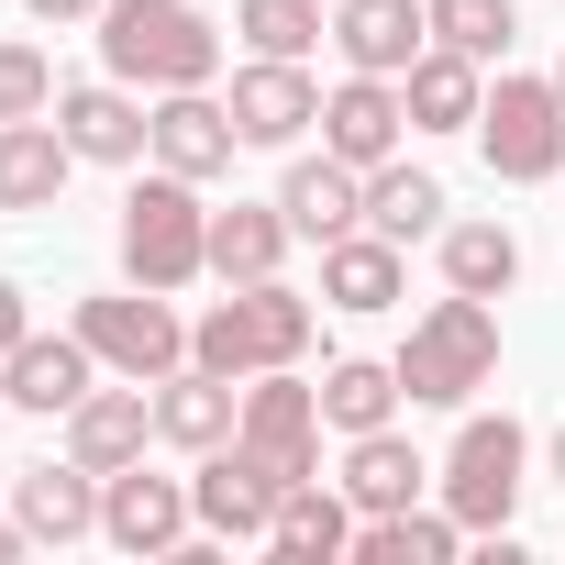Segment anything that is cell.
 <instances>
[{"mask_svg": "<svg viewBox=\"0 0 565 565\" xmlns=\"http://www.w3.org/2000/svg\"><path fill=\"white\" fill-rule=\"evenodd\" d=\"M311 333H322V311L289 289V277H255V289H233V300H211V311L189 322V366H211V377H266V366H300Z\"/></svg>", "mask_w": 565, "mask_h": 565, "instance_id": "6da1fadb", "label": "cell"}, {"mask_svg": "<svg viewBox=\"0 0 565 565\" xmlns=\"http://www.w3.org/2000/svg\"><path fill=\"white\" fill-rule=\"evenodd\" d=\"M100 67L122 89H211L222 78V34L189 0H111L100 12Z\"/></svg>", "mask_w": 565, "mask_h": 565, "instance_id": "7a4b0ae2", "label": "cell"}, {"mask_svg": "<svg viewBox=\"0 0 565 565\" xmlns=\"http://www.w3.org/2000/svg\"><path fill=\"white\" fill-rule=\"evenodd\" d=\"M388 366H399V388H411L422 411H466V399L499 377V311L466 300V289H444V300L411 322V344H399Z\"/></svg>", "mask_w": 565, "mask_h": 565, "instance_id": "3957f363", "label": "cell"}, {"mask_svg": "<svg viewBox=\"0 0 565 565\" xmlns=\"http://www.w3.org/2000/svg\"><path fill=\"white\" fill-rule=\"evenodd\" d=\"M122 277H134V289H189V277H211L200 178H178V167L134 178V200H122Z\"/></svg>", "mask_w": 565, "mask_h": 565, "instance_id": "277c9868", "label": "cell"}, {"mask_svg": "<svg viewBox=\"0 0 565 565\" xmlns=\"http://www.w3.org/2000/svg\"><path fill=\"white\" fill-rule=\"evenodd\" d=\"M521 466H532V433H521L510 411H477V422L455 433V455H444V510L499 543L510 510H521Z\"/></svg>", "mask_w": 565, "mask_h": 565, "instance_id": "5b68a950", "label": "cell"}, {"mask_svg": "<svg viewBox=\"0 0 565 565\" xmlns=\"http://www.w3.org/2000/svg\"><path fill=\"white\" fill-rule=\"evenodd\" d=\"M477 145H488V178H510V189L565 178V89L499 67V89L477 100Z\"/></svg>", "mask_w": 565, "mask_h": 565, "instance_id": "8992f818", "label": "cell"}, {"mask_svg": "<svg viewBox=\"0 0 565 565\" xmlns=\"http://www.w3.org/2000/svg\"><path fill=\"white\" fill-rule=\"evenodd\" d=\"M277 488H300V477H322V388L300 377V366H266V377H244V433H233Z\"/></svg>", "mask_w": 565, "mask_h": 565, "instance_id": "52a82bcc", "label": "cell"}, {"mask_svg": "<svg viewBox=\"0 0 565 565\" xmlns=\"http://www.w3.org/2000/svg\"><path fill=\"white\" fill-rule=\"evenodd\" d=\"M78 344L111 366V377H178L189 366V322L167 311V289H111V300H78Z\"/></svg>", "mask_w": 565, "mask_h": 565, "instance_id": "ba28073f", "label": "cell"}, {"mask_svg": "<svg viewBox=\"0 0 565 565\" xmlns=\"http://www.w3.org/2000/svg\"><path fill=\"white\" fill-rule=\"evenodd\" d=\"M189 521H200L189 477H145V455L100 477V532H111L122 554H189Z\"/></svg>", "mask_w": 565, "mask_h": 565, "instance_id": "9c48e42d", "label": "cell"}, {"mask_svg": "<svg viewBox=\"0 0 565 565\" xmlns=\"http://www.w3.org/2000/svg\"><path fill=\"white\" fill-rule=\"evenodd\" d=\"M189 499H200V532H211V543H266V521H277V499H289V488H277L244 444H211L200 477H189Z\"/></svg>", "mask_w": 565, "mask_h": 565, "instance_id": "30bf717a", "label": "cell"}, {"mask_svg": "<svg viewBox=\"0 0 565 565\" xmlns=\"http://www.w3.org/2000/svg\"><path fill=\"white\" fill-rule=\"evenodd\" d=\"M56 134L78 145V167H145V156H156V111H145L122 78H100V89H56Z\"/></svg>", "mask_w": 565, "mask_h": 565, "instance_id": "8fae6325", "label": "cell"}, {"mask_svg": "<svg viewBox=\"0 0 565 565\" xmlns=\"http://www.w3.org/2000/svg\"><path fill=\"white\" fill-rule=\"evenodd\" d=\"M0 388H12V411H45V422H67V411L100 388V355L78 344V322H67V333H23L12 355H0Z\"/></svg>", "mask_w": 565, "mask_h": 565, "instance_id": "7c38bea8", "label": "cell"}, {"mask_svg": "<svg viewBox=\"0 0 565 565\" xmlns=\"http://www.w3.org/2000/svg\"><path fill=\"white\" fill-rule=\"evenodd\" d=\"M311 122H322V89H311L300 56H255V67H233V134H244V145H300Z\"/></svg>", "mask_w": 565, "mask_h": 565, "instance_id": "4fadbf2b", "label": "cell"}, {"mask_svg": "<svg viewBox=\"0 0 565 565\" xmlns=\"http://www.w3.org/2000/svg\"><path fill=\"white\" fill-rule=\"evenodd\" d=\"M399 134H411V100H399V78H366V67H344V89L322 100V145H333L344 167H388V156H399Z\"/></svg>", "mask_w": 565, "mask_h": 565, "instance_id": "5bb4252c", "label": "cell"}, {"mask_svg": "<svg viewBox=\"0 0 565 565\" xmlns=\"http://www.w3.org/2000/svg\"><path fill=\"white\" fill-rule=\"evenodd\" d=\"M233 156H244L233 100H211V89H156V167H178V178H222Z\"/></svg>", "mask_w": 565, "mask_h": 565, "instance_id": "9a60e30c", "label": "cell"}, {"mask_svg": "<svg viewBox=\"0 0 565 565\" xmlns=\"http://www.w3.org/2000/svg\"><path fill=\"white\" fill-rule=\"evenodd\" d=\"M333 45L366 78H411V56L433 45V12L422 0H333Z\"/></svg>", "mask_w": 565, "mask_h": 565, "instance_id": "2e32d148", "label": "cell"}, {"mask_svg": "<svg viewBox=\"0 0 565 565\" xmlns=\"http://www.w3.org/2000/svg\"><path fill=\"white\" fill-rule=\"evenodd\" d=\"M156 433H167L178 455H211V444H233V433H244V377H211V366H178V377H156Z\"/></svg>", "mask_w": 565, "mask_h": 565, "instance_id": "e0dca14e", "label": "cell"}, {"mask_svg": "<svg viewBox=\"0 0 565 565\" xmlns=\"http://www.w3.org/2000/svg\"><path fill=\"white\" fill-rule=\"evenodd\" d=\"M12 510H23V532L34 543H78V532H100V466H12Z\"/></svg>", "mask_w": 565, "mask_h": 565, "instance_id": "ac0fdd59", "label": "cell"}, {"mask_svg": "<svg viewBox=\"0 0 565 565\" xmlns=\"http://www.w3.org/2000/svg\"><path fill=\"white\" fill-rule=\"evenodd\" d=\"M277 211H289V233L333 244V233H355V222H366V167H344V156L322 145V156H300V167H289V189H277Z\"/></svg>", "mask_w": 565, "mask_h": 565, "instance_id": "d6986e66", "label": "cell"}, {"mask_svg": "<svg viewBox=\"0 0 565 565\" xmlns=\"http://www.w3.org/2000/svg\"><path fill=\"white\" fill-rule=\"evenodd\" d=\"M399 100H411V134H477L488 67H477V56H455V45H422V56H411V78H399Z\"/></svg>", "mask_w": 565, "mask_h": 565, "instance_id": "ffe728a7", "label": "cell"}, {"mask_svg": "<svg viewBox=\"0 0 565 565\" xmlns=\"http://www.w3.org/2000/svg\"><path fill=\"white\" fill-rule=\"evenodd\" d=\"M145 433H156V399H145V377H122V388H89L78 411H67V455L78 466H134L145 455Z\"/></svg>", "mask_w": 565, "mask_h": 565, "instance_id": "44dd1931", "label": "cell"}, {"mask_svg": "<svg viewBox=\"0 0 565 565\" xmlns=\"http://www.w3.org/2000/svg\"><path fill=\"white\" fill-rule=\"evenodd\" d=\"M67 167H78V145H67L45 111H34V122H0V211H56Z\"/></svg>", "mask_w": 565, "mask_h": 565, "instance_id": "7402d4cb", "label": "cell"}, {"mask_svg": "<svg viewBox=\"0 0 565 565\" xmlns=\"http://www.w3.org/2000/svg\"><path fill=\"white\" fill-rule=\"evenodd\" d=\"M266 543H277V554H300V565H333V554H355V499H344V477H333V488H322V477H300L289 499H277Z\"/></svg>", "mask_w": 565, "mask_h": 565, "instance_id": "603a6c76", "label": "cell"}, {"mask_svg": "<svg viewBox=\"0 0 565 565\" xmlns=\"http://www.w3.org/2000/svg\"><path fill=\"white\" fill-rule=\"evenodd\" d=\"M422 477H433V466H422L388 422H377V433H344V499H355V521L411 510V499H422Z\"/></svg>", "mask_w": 565, "mask_h": 565, "instance_id": "cb8c5ba5", "label": "cell"}, {"mask_svg": "<svg viewBox=\"0 0 565 565\" xmlns=\"http://www.w3.org/2000/svg\"><path fill=\"white\" fill-rule=\"evenodd\" d=\"M277 255H289V211H277V200H233V211H211V277H222V289L277 277Z\"/></svg>", "mask_w": 565, "mask_h": 565, "instance_id": "d4e9b609", "label": "cell"}, {"mask_svg": "<svg viewBox=\"0 0 565 565\" xmlns=\"http://www.w3.org/2000/svg\"><path fill=\"white\" fill-rule=\"evenodd\" d=\"M322 300H333V311H388V300H399V244H388L377 222H355V233L322 244Z\"/></svg>", "mask_w": 565, "mask_h": 565, "instance_id": "484cf974", "label": "cell"}, {"mask_svg": "<svg viewBox=\"0 0 565 565\" xmlns=\"http://www.w3.org/2000/svg\"><path fill=\"white\" fill-rule=\"evenodd\" d=\"M455 543H466V521L455 510H377V521H355V565H455Z\"/></svg>", "mask_w": 565, "mask_h": 565, "instance_id": "4316f807", "label": "cell"}, {"mask_svg": "<svg viewBox=\"0 0 565 565\" xmlns=\"http://www.w3.org/2000/svg\"><path fill=\"white\" fill-rule=\"evenodd\" d=\"M433 244H444V289H466V300H499L510 277H521V244H510V222H444Z\"/></svg>", "mask_w": 565, "mask_h": 565, "instance_id": "83f0119b", "label": "cell"}, {"mask_svg": "<svg viewBox=\"0 0 565 565\" xmlns=\"http://www.w3.org/2000/svg\"><path fill=\"white\" fill-rule=\"evenodd\" d=\"M366 222L388 233V244H422V233H444V178H422V167H366Z\"/></svg>", "mask_w": 565, "mask_h": 565, "instance_id": "f1b7e54d", "label": "cell"}, {"mask_svg": "<svg viewBox=\"0 0 565 565\" xmlns=\"http://www.w3.org/2000/svg\"><path fill=\"white\" fill-rule=\"evenodd\" d=\"M399 399H411V388H399V366H377V355H333V366H322V422H333V433H377Z\"/></svg>", "mask_w": 565, "mask_h": 565, "instance_id": "f546056e", "label": "cell"}, {"mask_svg": "<svg viewBox=\"0 0 565 565\" xmlns=\"http://www.w3.org/2000/svg\"><path fill=\"white\" fill-rule=\"evenodd\" d=\"M422 12H433V45H455V56H477V67H499L510 34H521L510 0H422Z\"/></svg>", "mask_w": 565, "mask_h": 565, "instance_id": "4dcf8cb0", "label": "cell"}, {"mask_svg": "<svg viewBox=\"0 0 565 565\" xmlns=\"http://www.w3.org/2000/svg\"><path fill=\"white\" fill-rule=\"evenodd\" d=\"M322 12H333V0H244L233 23H244V45H255V56H311V45L333 34Z\"/></svg>", "mask_w": 565, "mask_h": 565, "instance_id": "1f68e13d", "label": "cell"}, {"mask_svg": "<svg viewBox=\"0 0 565 565\" xmlns=\"http://www.w3.org/2000/svg\"><path fill=\"white\" fill-rule=\"evenodd\" d=\"M34 111H56V67L34 45H0V122H34Z\"/></svg>", "mask_w": 565, "mask_h": 565, "instance_id": "d6a6232c", "label": "cell"}, {"mask_svg": "<svg viewBox=\"0 0 565 565\" xmlns=\"http://www.w3.org/2000/svg\"><path fill=\"white\" fill-rule=\"evenodd\" d=\"M23 12H34V23H100L111 0H23Z\"/></svg>", "mask_w": 565, "mask_h": 565, "instance_id": "836d02e7", "label": "cell"}, {"mask_svg": "<svg viewBox=\"0 0 565 565\" xmlns=\"http://www.w3.org/2000/svg\"><path fill=\"white\" fill-rule=\"evenodd\" d=\"M23 333H34V322H23V289H12V277H0V355H12Z\"/></svg>", "mask_w": 565, "mask_h": 565, "instance_id": "e575fe53", "label": "cell"}, {"mask_svg": "<svg viewBox=\"0 0 565 565\" xmlns=\"http://www.w3.org/2000/svg\"><path fill=\"white\" fill-rule=\"evenodd\" d=\"M23 543H34V532H23V510H12V521H0V565H12V554H23Z\"/></svg>", "mask_w": 565, "mask_h": 565, "instance_id": "d590c367", "label": "cell"}, {"mask_svg": "<svg viewBox=\"0 0 565 565\" xmlns=\"http://www.w3.org/2000/svg\"><path fill=\"white\" fill-rule=\"evenodd\" d=\"M554 477H565V422H554Z\"/></svg>", "mask_w": 565, "mask_h": 565, "instance_id": "8d00e7d4", "label": "cell"}, {"mask_svg": "<svg viewBox=\"0 0 565 565\" xmlns=\"http://www.w3.org/2000/svg\"><path fill=\"white\" fill-rule=\"evenodd\" d=\"M0 499H12V466H0Z\"/></svg>", "mask_w": 565, "mask_h": 565, "instance_id": "74e56055", "label": "cell"}, {"mask_svg": "<svg viewBox=\"0 0 565 565\" xmlns=\"http://www.w3.org/2000/svg\"><path fill=\"white\" fill-rule=\"evenodd\" d=\"M554 89H565V56H554Z\"/></svg>", "mask_w": 565, "mask_h": 565, "instance_id": "f35d334b", "label": "cell"}, {"mask_svg": "<svg viewBox=\"0 0 565 565\" xmlns=\"http://www.w3.org/2000/svg\"><path fill=\"white\" fill-rule=\"evenodd\" d=\"M0 411H12V388H0Z\"/></svg>", "mask_w": 565, "mask_h": 565, "instance_id": "ab89813d", "label": "cell"}]
</instances>
